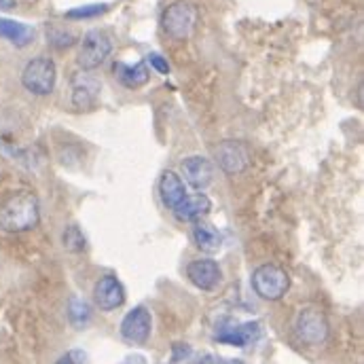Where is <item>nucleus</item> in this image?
<instances>
[{"label":"nucleus","mask_w":364,"mask_h":364,"mask_svg":"<svg viewBox=\"0 0 364 364\" xmlns=\"http://www.w3.org/2000/svg\"><path fill=\"white\" fill-rule=\"evenodd\" d=\"M0 38H6L15 47H26L34 41V28L15 19L0 17Z\"/></svg>","instance_id":"18"},{"label":"nucleus","mask_w":364,"mask_h":364,"mask_svg":"<svg viewBox=\"0 0 364 364\" xmlns=\"http://www.w3.org/2000/svg\"><path fill=\"white\" fill-rule=\"evenodd\" d=\"M58 68L51 58H34L21 73V85L34 95H49L55 90Z\"/></svg>","instance_id":"4"},{"label":"nucleus","mask_w":364,"mask_h":364,"mask_svg":"<svg viewBox=\"0 0 364 364\" xmlns=\"http://www.w3.org/2000/svg\"><path fill=\"white\" fill-rule=\"evenodd\" d=\"M151 331L153 318L144 305H138L132 311H127V316L121 322V337L132 346H144L151 337Z\"/></svg>","instance_id":"8"},{"label":"nucleus","mask_w":364,"mask_h":364,"mask_svg":"<svg viewBox=\"0 0 364 364\" xmlns=\"http://www.w3.org/2000/svg\"><path fill=\"white\" fill-rule=\"evenodd\" d=\"M68 320L75 328H85L91 322V307L87 301L79 299V296H70L68 307H66Z\"/></svg>","instance_id":"19"},{"label":"nucleus","mask_w":364,"mask_h":364,"mask_svg":"<svg viewBox=\"0 0 364 364\" xmlns=\"http://www.w3.org/2000/svg\"><path fill=\"white\" fill-rule=\"evenodd\" d=\"M0 9H2V11H11V9H15V0H0Z\"/></svg>","instance_id":"25"},{"label":"nucleus","mask_w":364,"mask_h":364,"mask_svg":"<svg viewBox=\"0 0 364 364\" xmlns=\"http://www.w3.org/2000/svg\"><path fill=\"white\" fill-rule=\"evenodd\" d=\"M149 64H151L159 75H168V73H170V62H168L164 55H159V53H151V55H149Z\"/></svg>","instance_id":"24"},{"label":"nucleus","mask_w":364,"mask_h":364,"mask_svg":"<svg viewBox=\"0 0 364 364\" xmlns=\"http://www.w3.org/2000/svg\"><path fill=\"white\" fill-rule=\"evenodd\" d=\"M181 170L184 182L191 184L197 191H203L214 182V166H212L210 159H205L201 155L184 157L181 161Z\"/></svg>","instance_id":"11"},{"label":"nucleus","mask_w":364,"mask_h":364,"mask_svg":"<svg viewBox=\"0 0 364 364\" xmlns=\"http://www.w3.org/2000/svg\"><path fill=\"white\" fill-rule=\"evenodd\" d=\"M93 303L102 311H114L125 303V288L117 275H102L93 288Z\"/></svg>","instance_id":"9"},{"label":"nucleus","mask_w":364,"mask_h":364,"mask_svg":"<svg viewBox=\"0 0 364 364\" xmlns=\"http://www.w3.org/2000/svg\"><path fill=\"white\" fill-rule=\"evenodd\" d=\"M100 81L93 70H81L73 77V104L77 108H91L100 95Z\"/></svg>","instance_id":"12"},{"label":"nucleus","mask_w":364,"mask_h":364,"mask_svg":"<svg viewBox=\"0 0 364 364\" xmlns=\"http://www.w3.org/2000/svg\"><path fill=\"white\" fill-rule=\"evenodd\" d=\"M41 208L36 195L19 191L0 203V229L6 233H23L38 225Z\"/></svg>","instance_id":"1"},{"label":"nucleus","mask_w":364,"mask_h":364,"mask_svg":"<svg viewBox=\"0 0 364 364\" xmlns=\"http://www.w3.org/2000/svg\"><path fill=\"white\" fill-rule=\"evenodd\" d=\"M294 335L305 346H322L331 335L328 318L318 307H303L294 318Z\"/></svg>","instance_id":"2"},{"label":"nucleus","mask_w":364,"mask_h":364,"mask_svg":"<svg viewBox=\"0 0 364 364\" xmlns=\"http://www.w3.org/2000/svg\"><path fill=\"white\" fill-rule=\"evenodd\" d=\"M197 6L186 0H176L172 2L164 15H161V28L164 32L174 38V41H186L197 23Z\"/></svg>","instance_id":"3"},{"label":"nucleus","mask_w":364,"mask_h":364,"mask_svg":"<svg viewBox=\"0 0 364 364\" xmlns=\"http://www.w3.org/2000/svg\"><path fill=\"white\" fill-rule=\"evenodd\" d=\"M64 246H66V250H70L75 255L85 250V235H83V231L77 225H70L64 231Z\"/></svg>","instance_id":"21"},{"label":"nucleus","mask_w":364,"mask_h":364,"mask_svg":"<svg viewBox=\"0 0 364 364\" xmlns=\"http://www.w3.org/2000/svg\"><path fill=\"white\" fill-rule=\"evenodd\" d=\"M53 364H85V352H81V350H70V352L62 354Z\"/></svg>","instance_id":"23"},{"label":"nucleus","mask_w":364,"mask_h":364,"mask_svg":"<svg viewBox=\"0 0 364 364\" xmlns=\"http://www.w3.org/2000/svg\"><path fill=\"white\" fill-rule=\"evenodd\" d=\"M193 242H195V246H197L201 252L214 255V252H218L220 246H223V235H220V231H218L212 223L199 218V220H195V225H193Z\"/></svg>","instance_id":"14"},{"label":"nucleus","mask_w":364,"mask_h":364,"mask_svg":"<svg viewBox=\"0 0 364 364\" xmlns=\"http://www.w3.org/2000/svg\"><path fill=\"white\" fill-rule=\"evenodd\" d=\"M110 51H112V38L102 30H90L81 41L77 62L81 70H95L106 62Z\"/></svg>","instance_id":"7"},{"label":"nucleus","mask_w":364,"mask_h":364,"mask_svg":"<svg viewBox=\"0 0 364 364\" xmlns=\"http://www.w3.org/2000/svg\"><path fill=\"white\" fill-rule=\"evenodd\" d=\"M47 41H49V45H53L55 49H68V47H73V45L77 43V36H75L70 30H66V28H55V26H51V28L47 30Z\"/></svg>","instance_id":"20"},{"label":"nucleus","mask_w":364,"mask_h":364,"mask_svg":"<svg viewBox=\"0 0 364 364\" xmlns=\"http://www.w3.org/2000/svg\"><path fill=\"white\" fill-rule=\"evenodd\" d=\"M114 77L119 79V83L127 90H140L149 83V68L144 62L138 64H114Z\"/></svg>","instance_id":"15"},{"label":"nucleus","mask_w":364,"mask_h":364,"mask_svg":"<svg viewBox=\"0 0 364 364\" xmlns=\"http://www.w3.org/2000/svg\"><path fill=\"white\" fill-rule=\"evenodd\" d=\"M259 337H261V324L259 322H248V324H242L237 328H231V331H225V333L216 335V341L237 346V348H246V346L255 343Z\"/></svg>","instance_id":"17"},{"label":"nucleus","mask_w":364,"mask_h":364,"mask_svg":"<svg viewBox=\"0 0 364 364\" xmlns=\"http://www.w3.org/2000/svg\"><path fill=\"white\" fill-rule=\"evenodd\" d=\"M184 195H186L184 181H182L176 172L166 170V172L161 174V178H159V197H161L164 205L170 208V210H174Z\"/></svg>","instance_id":"16"},{"label":"nucleus","mask_w":364,"mask_h":364,"mask_svg":"<svg viewBox=\"0 0 364 364\" xmlns=\"http://www.w3.org/2000/svg\"><path fill=\"white\" fill-rule=\"evenodd\" d=\"M252 290L263 299V301H279L288 290H290V277L282 267L265 263L257 267L252 277Z\"/></svg>","instance_id":"5"},{"label":"nucleus","mask_w":364,"mask_h":364,"mask_svg":"<svg viewBox=\"0 0 364 364\" xmlns=\"http://www.w3.org/2000/svg\"><path fill=\"white\" fill-rule=\"evenodd\" d=\"M214 155L218 168L229 176L246 172L252 161V151L244 140H220L214 149Z\"/></svg>","instance_id":"6"},{"label":"nucleus","mask_w":364,"mask_h":364,"mask_svg":"<svg viewBox=\"0 0 364 364\" xmlns=\"http://www.w3.org/2000/svg\"><path fill=\"white\" fill-rule=\"evenodd\" d=\"M186 277L193 286H197L199 290H216L223 282V272L220 265L212 259H197L191 261L186 267Z\"/></svg>","instance_id":"10"},{"label":"nucleus","mask_w":364,"mask_h":364,"mask_svg":"<svg viewBox=\"0 0 364 364\" xmlns=\"http://www.w3.org/2000/svg\"><path fill=\"white\" fill-rule=\"evenodd\" d=\"M106 11H108V4H85V6L66 11V19H91V17H100Z\"/></svg>","instance_id":"22"},{"label":"nucleus","mask_w":364,"mask_h":364,"mask_svg":"<svg viewBox=\"0 0 364 364\" xmlns=\"http://www.w3.org/2000/svg\"><path fill=\"white\" fill-rule=\"evenodd\" d=\"M210 210H212L210 197L203 193H195V195H184L172 212L181 223H195V220L203 218Z\"/></svg>","instance_id":"13"}]
</instances>
